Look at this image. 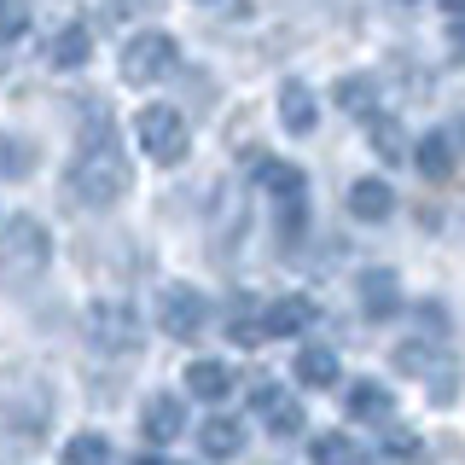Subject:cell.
<instances>
[{
	"label": "cell",
	"instance_id": "cell-27",
	"mask_svg": "<svg viewBox=\"0 0 465 465\" xmlns=\"http://www.w3.org/2000/svg\"><path fill=\"white\" fill-rule=\"evenodd\" d=\"M331 99H338V111H349V116H367L372 99H378V87H372L367 76H349V82L331 87Z\"/></svg>",
	"mask_w": 465,
	"mask_h": 465
},
{
	"label": "cell",
	"instance_id": "cell-15",
	"mask_svg": "<svg viewBox=\"0 0 465 465\" xmlns=\"http://www.w3.org/2000/svg\"><path fill=\"white\" fill-rule=\"evenodd\" d=\"M256 186L273 198H302V186H309V174L297 163H285V157H256Z\"/></svg>",
	"mask_w": 465,
	"mask_h": 465
},
{
	"label": "cell",
	"instance_id": "cell-28",
	"mask_svg": "<svg viewBox=\"0 0 465 465\" xmlns=\"http://www.w3.org/2000/svg\"><path fill=\"white\" fill-rule=\"evenodd\" d=\"M29 29V0H0V41H18Z\"/></svg>",
	"mask_w": 465,
	"mask_h": 465
},
{
	"label": "cell",
	"instance_id": "cell-24",
	"mask_svg": "<svg viewBox=\"0 0 465 465\" xmlns=\"http://www.w3.org/2000/svg\"><path fill=\"white\" fill-rule=\"evenodd\" d=\"M64 465H111V442L99 430H76L64 442Z\"/></svg>",
	"mask_w": 465,
	"mask_h": 465
},
{
	"label": "cell",
	"instance_id": "cell-18",
	"mask_svg": "<svg viewBox=\"0 0 465 465\" xmlns=\"http://www.w3.org/2000/svg\"><path fill=\"white\" fill-rule=\"evenodd\" d=\"M227 338L239 349H256L262 338H268V326H262V302L256 297H232L227 302Z\"/></svg>",
	"mask_w": 465,
	"mask_h": 465
},
{
	"label": "cell",
	"instance_id": "cell-8",
	"mask_svg": "<svg viewBox=\"0 0 465 465\" xmlns=\"http://www.w3.org/2000/svg\"><path fill=\"white\" fill-rule=\"evenodd\" d=\"M186 430V407L174 401V396H145V407H140V436L152 448H169L174 436Z\"/></svg>",
	"mask_w": 465,
	"mask_h": 465
},
{
	"label": "cell",
	"instance_id": "cell-1",
	"mask_svg": "<svg viewBox=\"0 0 465 465\" xmlns=\"http://www.w3.org/2000/svg\"><path fill=\"white\" fill-rule=\"evenodd\" d=\"M128 181H134V169H128L123 152H116L105 116H99V134H87L82 152H76V163H70V193H76V203L99 210V203H116V198H123Z\"/></svg>",
	"mask_w": 465,
	"mask_h": 465
},
{
	"label": "cell",
	"instance_id": "cell-12",
	"mask_svg": "<svg viewBox=\"0 0 465 465\" xmlns=\"http://www.w3.org/2000/svg\"><path fill=\"white\" fill-rule=\"evenodd\" d=\"M291 372H297V384H302V390H331V384L343 378L338 349H326V343H309V349L297 355V367H291Z\"/></svg>",
	"mask_w": 465,
	"mask_h": 465
},
{
	"label": "cell",
	"instance_id": "cell-3",
	"mask_svg": "<svg viewBox=\"0 0 465 465\" xmlns=\"http://www.w3.org/2000/svg\"><path fill=\"white\" fill-rule=\"evenodd\" d=\"M174 64H181L174 35H163V29H140V35H128V47H123V82L157 87V82L174 76Z\"/></svg>",
	"mask_w": 465,
	"mask_h": 465
},
{
	"label": "cell",
	"instance_id": "cell-31",
	"mask_svg": "<svg viewBox=\"0 0 465 465\" xmlns=\"http://www.w3.org/2000/svg\"><path fill=\"white\" fill-rule=\"evenodd\" d=\"M442 6H448V12H460V0H442Z\"/></svg>",
	"mask_w": 465,
	"mask_h": 465
},
{
	"label": "cell",
	"instance_id": "cell-30",
	"mask_svg": "<svg viewBox=\"0 0 465 465\" xmlns=\"http://www.w3.org/2000/svg\"><path fill=\"white\" fill-rule=\"evenodd\" d=\"M134 465H181V460H157V454H140Z\"/></svg>",
	"mask_w": 465,
	"mask_h": 465
},
{
	"label": "cell",
	"instance_id": "cell-20",
	"mask_svg": "<svg viewBox=\"0 0 465 465\" xmlns=\"http://www.w3.org/2000/svg\"><path fill=\"white\" fill-rule=\"evenodd\" d=\"M181 378H186V390H193L198 401H222L227 390H232V372L222 367V361H193Z\"/></svg>",
	"mask_w": 465,
	"mask_h": 465
},
{
	"label": "cell",
	"instance_id": "cell-32",
	"mask_svg": "<svg viewBox=\"0 0 465 465\" xmlns=\"http://www.w3.org/2000/svg\"><path fill=\"white\" fill-rule=\"evenodd\" d=\"M401 6H419V0H401Z\"/></svg>",
	"mask_w": 465,
	"mask_h": 465
},
{
	"label": "cell",
	"instance_id": "cell-9",
	"mask_svg": "<svg viewBox=\"0 0 465 465\" xmlns=\"http://www.w3.org/2000/svg\"><path fill=\"white\" fill-rule=\"evenodd\" d=\"M413 163L425 181H454V169H460V145H454V128H436V134L419 140V152H413Z\"/></svg>",
	"mask_w": 465,
	"mask_h": 465
},
{
	"label": "cell",
	"instance_id": "cell-13",
	"mask_svg": "<svg viewBox=\"0 0 465 465\" xmlns=\"http://www.w3.org/2000/svg\"><path fill=\"white\" fill-rule=\"evenodd\" d=\"M314 320V302L309 297H280L262 309V326H268V338H297V331H309Z\"/></svg>",
	"mask_w": 465,
	"mask_h": 465
},
{
	"label": "cell",
	"instance_id": "cell-17",
	"mask_svg": "<svg viewBox=\"0 0 465 465\" xmlns=\"http://www.w3.org/2000/svg\"><path fill=\"white\" fill-rule=\"evenodd\" d=\"M280 123L291 128V134H314L320 105H314V94H309L302 82H285V87H280Z\"/></svg>",
	"mask_w": 465,
	"mask_h": 465
},
{
	"label": "cell",
	"instance_id": "cell-16",
	"mask_svg": "<svg viewBox=\"0 0 465 465\" xmlns=\"http://www.w3.org/2000/svg\"><path fill=\"white\" fill-rule=\"evenodd\" d=\"M198 448H203L210 460H232V454L244 448V425H239V419H227V413L203 419V425H198Z\"/></svg>",
	"mask_w": 465,
	"mask_h": 465
},
{
	"label": "cell",
	"instance_id": "cell-7",
	"mask_svg": "<svg viewBox=\"0 0 465 465\" xmlns=\"http://www.w3.org/2000/svg\"><path fill=\"white\" fill-rule=\"evenodd\" d=\"M251 413H256L273 436H297V430H302V407L291 401L280 384H256V390H251Z\"/></svg>",
	"mask_w": 465,
	"mask_h": 465
},
{
	"label": "cell",
	"instance_id": "cell-2",
	"mask_svg": "<svg viewBox=\"0 0 465 465\" xmlns=\"http://www.w3.org/2000/svg\"><path fill=\"white\" fill-rule=\"evenodd\" d=\"M47 262H53V239H47V227H41L35 215H12V222L0 227V280L6 285L41 280Z\"/></svg>",
	"mask_w": 465,
	"mask_h": 465
},
{
	"label": "cell",
	"instance_id": "cell-6",
	"mask_svg": "<svg viewBox=\"0 0 465 465\" xmlns=\"http://www.w3.org/2000/svg\"><path fill=\"white\" fill-rule=\"evenodd\" d=\"M157 326H163L169 338H198V331L210 326V302H203L193 285H169L163 297H157Z\"/></svg>",
	"mask_w": 465,
	"mask_h": 465
},
{
	"label": "cell",
	"instance_id": "cell-25",
	"mask_svg": "<svg viewBox=\"0 0 465 465\" xmlns=\"http://www.w3.org/2000/svg\"><path fill=\"white\" fill-rule=\"evenodd\" d=\"M448 355H436V338H419V343H401L396 349V367L407 372V378H425V372H436Z\"/></svg>",
	"mask_w": 465,
	"mask_h": 465
},
{
	"label": "cell",
	"instance_id": "cell-14",
	"mask_svg": "<svg viewBox=\"0 0 465 465\" xmlns=\"http://www.w3.org/2000/svg\"><path fill=\"white\" fill-rule=\"evenodd\" d=\"M390 210H396V193H390L378 174H367V181L349 186V215H355V222H384Z\"/></svg>",
	"mask_w": 465,
	"mask_h": 465
},
{
	"label": "cell",
	"instance_id": "cell-23",
	"mask_svg": "<svg viewBox=\"0 0 465 465\" xmlns=\"http://www.w3.org/2000/svg\"><path fill=\"white\" fill-rule=\"evenodd\" d=\"M35 169V145L18 134H0V181H24Z\"/></svg>",
	"mask_w": 465,
	"mask_h": 465
},
{
	"label": "cell",
	"instance_id": "cell-21",
	"mask_svg": "<svg viewBox=\"0 0 465 465\" xmlns=\"http://www.w3.org/2000/svg\"><path fill=\"white\" fill-rule=\"evenodd\" d=\"M367 134H372V152L384 157V163H401V157H407V128L396 123V116H378L372 111V128H367Z\"/></svg>",
	"mask_w": 465,
	"mask_h": 465
},
{
	"label": "cell",
	"instance_id": "cell-10",
	"mask_svg": "<svg viewBox=\"0 0 465 465\" xmlns=\"http://www.w3.org/2000/svg\"><path fill=\"white\" fill-rule=\"evenodd\" d=\"M361 314H367V320H390V314H401V280H396L390 268L361 273Z\"/></svg>",
	"mask_w": 465,
	"mask_h": 465
},
{
	"label": "cell",
	"instance_id": "cell-19",
	"mask_svg": "<svg viewBox=\"0 0 465 465\" xmlns=\"http://www.w3.org/2000/svg\"><path fill=\"white\" fill-rule=\"evenodd\" d=\"M349 413H355L361 425H390V413H396V396H390L378 378H367V384L349 390Z\"/></svg>",
	"mask_w": 465,
	"mask_h": 465
},
{
	"label": "cell",
	"instance_id": "cell-4",
	"mask_svg": "<svg viewBox=\"0 0 465 465\" xmlns=\"http://www.w3.org/2000/svg\"><path fill=\"white\" fill-rule=\"evenodd\" d=\"M134 140H140V152L152 157V163H181L186 157V116L174 111V105H145L134 116Z\"/></svg>",
	"mask_w": 465,
	"mask_h": 465
},
{
	"label": "cell",
	"instance_id": "cell-5",
	"mask_svg": "<svg viewBox=\"0 0 465 465\" xmlns=\"http://www.w3.org/2000/svg\"><path fill=\"white\" fill-rule=\"evenodd\" d=\"M140 338H145V326L128 302H94V309H87V343H94L99 355H134Z\"/></svg>",
	"mask_w": 465,
	"mask_h": 465
},
{
	"label": "cell",
	"instance_id": "cell-26",
	"mask_svg": "<svg viewBox=\"0 0 465 465\" xmlns=\"http://www.w3.org/2000/svg\"><path fill=\"white\" fill-rule=\"evenodd\" d=\"M309 465H361V448L349 442V436H314V448H309Z\"/></svg>",
	"mask_w": 465,
	"mask_h": 465
},
{
	"label": "cell",
	"instance_id": "cell-22",
	"mask_svg": "<svg viewBox=\"0 0 465 465\" xmlns=\"http://www.w3.org/2000/svg\"><path fill=\"white\" fill-rule=\"evenodd\" d=\"M378 460H384V465H419V460H425V442H419L413 430H396V425H390L384 442H378Z\"/></svg>",
	"mask_w": 465,
	"mask_h": 465
},
{
	"label": "cell",
	"instance_id": "cell-29",
	"mask_svg": "<svg viewBox=\"0 0 465 465\" xmlns=\"http://www.w3.org/2000/svg\"><path fill=\"white\" fill-rule=\"evenodd\" d=\"M413 320H419V338H442V331H448V309H442V302H419Z\"/></svg>",
	"mask_w": 465,
	"mask_h": 465
},
{
	"label": "cell",
	"instance_id": "cell-11",
	"mask_svg": "<svg viewBox=\"0 0 465 465\" xmlns=\"http://www.w3.org/2000/svg\"><path fill=\"white\" fill-rule=\"evenodd\" d=\"M87 58H94V29L87 24H70V29H58V35H47V64L53 70H82Z\"/></svg>",
	"mask_w": 465,
	"mask_h": 465
}]
</instances>
